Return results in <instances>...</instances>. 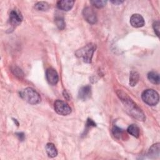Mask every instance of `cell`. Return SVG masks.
Returning a JSON list of instances; mask_svg holds the SVG:
<instances>
[{
	"instance_id": "1",
	"label": "cell",
	"mask_w": 160,
	"mask_h": 160,
	"mask_svg": "<svg viewBox=\"0 0 160 160\" xmlns=\"http://www.w3.org/2000/svg\"><path fill=\"white\" fill-rule=\"evenodd\" d=\"M117 94L125 106L127 111L131 116L138 121H143L145 120L146 118L143 112L126 94L119 90L117 92Z\"/></svg>"
},
{
	"instance_id": "2",
	"label": "cell",
	"mask_w": 160,
	"mask_h": 160,
	"mask_svg": "<svg viewBox=\"0 0 160 160\" xmlns=\"http://www.w3.org/2000/svg\"><path fill=\"white\" fill-rule=\"evenodd\" d=\"M20 96L28 103L36 104L41 102L39 94L32 88H26L20 92Z\"/></svg>"
},
{
	"instance_id": "3",
	"label": "cell",
	"mask_w": 160,
	"mask_h": 160,
	"mask_svg": "<svg viewBox=\"0 0 160 160\" xmlns=\"http://www.w3.org/2000/svg\"><path fill=\"white\" fill-rule=\"evenodd\" d=\"M95 49L96 45L90 43L86 45L83 48L78 49L76 52V55L79 58H82L84 62L86 63H90L91 62L92 58L95 51Z\"/></svg>"
},
{
	"instance_id": "4",
	"label": "cell",
	"mask_w": 160,
	"mask_h": 160,
	"mask_svg": "<svg viewBox=\"0 0 160 160\" xmlns=\"http://www.w3.org/2000/svg\"><path fill=\"white\" fill-rule=\"evenodd\" d=\"M143 101L149 106L156 105L159 102V94L153 89H146L144 91L141 95Z\"/></svg>"
},
{
	"instance_id": "5",
	"label": "cell",
	"mask_w": 160,
	"mask_h": 160,
	"mask_svg": "<svg viewBox=\"0 0 160 160\" xmlns=\"http://www.w3.org/2000/svg\"><path fill=\"white\" fill-rule=\"evenodd\" d=\"M55 111L62 116H66L71 112V108L66 102L61 100H56L54 104Z\"/></svg>"
},
{
	"instance_id": "6",
	"label": "cell",
	"mask_w": 160,
	"mask_h": 160,
	"mask_svg": "<svg viewBox=\"0 0 160 160\" xmlns=\"http://www.w3.org/2000/svg\"><path fill=\"white\" fill-rule=\"evenodd\" d=\"M82 14L85 20L89 24H94L97 22V16L94 10L90 7H86L82 11Z\"/></svg>"
},
{
	"instance_id": "7",
	"label": "cell",
	"mask_w": 160,
	"mask_h": 160,
	"mask_svg": "<svg viewBox=\"0 0 160 160\" xmlns=\"http://www.w3.org/2000/svg\"><path fill=\"white\" fill-rule=\"evenodd\" d=\"M22 21V16L19 11L16 9H13L10 12L9 22L12 26L16 27L21 24Z\"/></svg>"
},
{
	"instance_id": "8",
	"label": "cell",
	"mask_w": 160,
	"mask_h": 160,
	"mask_svg": "<svg viewBox=\"0 0 160 160\" xmlns=\"http://www.w3.org/2000/svg\"><path fill=\"white\" fill-rule=\"evenodd\" d=\"M46 78L48 82L52 85L56 84L59 80L58 74L56 71L52 68L47 69L46 71Z\"/></svg>"
},
{
	"instance_id": "9",
	"label": "cell",
	"mask_w": 160,
	"mask_h": 160,
	"mask_svg": "<svg viewBox=\"0 0 160 160\" xmlns=\"http://www.w3.org/2000/svg\"><path fill=\"white\" fill-rule=\"evenodd\" d=\"M130 23L134 28H141L144 25L145 22L141 15L139 14H134L130 18Z\"/></svg>"
},
{
	"instance_id": "10",
	"label": "cell",
	"mask_w": 160,
	"mask_h": 160,
	"mask_svg": "<svg viewBox=\"0 0 160 160\" xmlns=\"http://www.w3.org/2000/svg\"><path fill=\"white\" fill-rule=\"evenodd\" d=\"M91 94V88L89 86H82L80 88L78 92L79 98L82 100H86L89 98Z\"/></svg>"
},
{
	"instance_id": "11",
	"label": "cell",
	"mask_w": 160,
	"mask_h": 160,
	"mask_svg": "<svg viewBox=\"0 0 160 160\" xmlns=\"http://www.w3.org/2000/svg\"><path fill=\"white\" fill-rule=\"evenodd\" d=\"M74 1H71V0H62V1H59L57 2V6L59 9H61L62 11H69L74 5Z\"/></svg>"
},
{
	"instance_id": "12",
	"label": "cell",
	"mask_w": 160,
	"mask_h": 160,
	"mask_svg": "<svg viewBox=\"0 0 160 160\" xmlns=\"http://www.w3.org/2000/svg\"><path fill=\"white\" fill-rule=\"evenodd\" d=\"M159 155V143L153 144L149 149L148 156L149 158H155Z\"/></svg>"
},
{
	"instance_id": "13",
	"label": "cell",
	"mask_w": 160,
	"mask_h": 160,
	"mask_svg": "<svg viewBox=\"0 0 160 160\" xmlns=\"http://www.w3.org/2000/svg\"><path fill=\"white\" fill-rule=\"evenodd\" d=\"M46 151L49 157L54 158L58 155V151L52 143H48L46 146Z\"/></svg>"
},
{
	"instance_id": "14",
	"label": "cell",
	"mask_w": 160,
	"mask_h": 160,
	"mask_svg": "<svg viewBox=\"0 0 160 160\" xmlns=\"http://www.w3.org/2000/svg\"><path fill=\"white\" fill-rule=\"evenodd\" d=\"M139 79V75L138 72L134 71H132L129 76V85L131 86H134L136 85Z\"/></svg>"
},
{
	"instance_id": "15",
	"label": "cell",
	"mask_w": 160,
	"mask_h": 160,
	"mask_svg": "<svg viewBox=\"0 0 160 160\" xmlns=\"http://www.w3.org/2000/svg\"><path fill=\"white\" fill-rule=\"evenodd\" d=\"M148 78L153 84H159L160 82L159 75L156 72L151 71V72H149L148 74Z\"/></svg>"
},
{
	"instance_id": "16",
	"label": "cell",
	"mask_w": 160,
	"mask_h": 160,
	"mask_svg": "<svg viewBox=\"0 0 160 160\" xmlns=\"http://www.w3.org/2000/svg\"><path fill=\"white\" fill-rule=\"evenodd\" d=\"M127 131L129 134L135 138H138L139 136V129L136 124L130 125L128 127Z\"/></svg>"
},
{
	"instance_id": "17",
	"label": "cell",
	"mask_w": 160,
	"mask_h": 160,
	"mask_svg": "<svg viewBox=\"0 0 160 160\" xmlns=\"http://www.w3.org/2000/svg\"><path fill=\"white\" fill-rule=\"evenodd\" d=\"M34 8L36 9H37L38 11H44L48 10L49 8V4L46 2H44V1H40L37 2Z\"/></svg>"
},
{
	"instance_id": "18",
	"label": "cell",
	"mask_w": 160,
	"mask_h": 160,
	"mask_svg": "<svg viewBox=\"0 0 160 160\" xmlns=\"http://www.w3.org/2000/svg\"><path fill=\"white\" fill-rule=\"evenodd\" d=\"M112 132L114 136L116 138L120 139L123 135V130L118 126H114L112 129Z\"/></svg>"
},
{
	"instance_id": "19",
	"label": "cell",
	"mask_w": 160,
	"mask_h": 160,
	"mask_svg": "<svg viewBox=\"0 0 160 160\" xmlns=\"http://www.w3.org/2000/svg\"><path fill=\"white\" fill-rule=\"evenodd\" d=\"M55 22L56 24L57 27L59 29H63L65 28L66 24L62 18L61 17H56L55 19Z\"/></svg>"
},
{
	"instance_id": "20",
	"label": "cell",
	"mask_w": 160,
	"mask_h": 160,
	"mask_svg": "<svg viewBox=\"0 0 160 160\" xmlns=\"http://www.w3.org/2000/svg\"><path fill=\"white\" fill-rule=\"evenodd\" d=\"M106 1H100V0H93L91 1V3L95 7L98 8H101L105 6L106 4Z\"/></svg>"
},
{
	"instance_id": "21",
	"label": "cell",
	"mask_w": 160,
	"mask_h": 160,
	"mask_svg": "<svg viewBox=\"0 0 160 160\" xmlns=\"http://www.w3.org/2000/svg\"><path fill=\"white\" fill-rule=\"evenodd\" d=\"M152 27L156 35L158 36H159V21L154 22L152 24Z\"/></svg>"
},
{
	"instance_id": "22",
	"label": "cell",
	"mask_w": 160,
	"mask_h": 160,
	"mask_svg": "<svg viewBox=\"0 0 160 160\" xmlns=\"http://www.w3.org/2000/svg\"><path fill=\"white\" fill-rule=\"evenodd\" d=\"M96 126V123L91 119H88L86 122V127L87 128H91Z\"/></svg>"
},
{
	"instance_id": "23",
	"label": "cell",
	"mask_w": 160,
	"mask_h": 160,
	"mask_svg": "<svg viewBox=\"0 0 160 160\" xmlns=\"http://www.w3.org/2000/svg\"><path fill=\"white\" fill-rule=\"evenodd\" d=\"M16 136L18 137L19 139L21 141H23L24 139V134L23 132H18L16 133Z\"/></svg>"
},
{
	"instance_id": "24",
	"label": "cell",
	"mask_w": 160,
	"mask_h": 160,
	"mask_svg": "<svg viewBox=\"0 0 160 160\" xmlns=\"http://www.w3.org/2000/svg\"><path fill=\"white\" fill-rule=\"evenodd\" d=\"M112 3L116 4V5H119V4H121V3L123 2L122 1H111Z\"/></svg>"
}]
</instances>
